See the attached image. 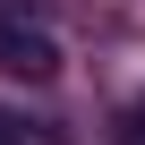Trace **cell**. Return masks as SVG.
Returning <instances> with one entry per match:
<instances>
[{
  "label": "cell",
  "mask_w": 145,
  "mask_h": 145,
  "mask_svg": "<svg viewBox=\"0 0 145 145\" xmlns=\"http://www.w3.org/2000/svg\"><path fill=\"white\" fill-rule=\"evenodd\" d=\"M0 68H9V77H60V43H51L34 17L0 9Z\"/></svg>",
  "instance_id": "obj_1"
},
{
  "label": "cell",
  "mask_w": 145,
  "mask_h": 145,
  "mask_svg": "<svg viewBox=\"0 0 145 145\" xmlns=\"http://www.w3.org/2000/svg\"><path fill=\"white\" fill-rule=\"evenodd\" d=\"M0 145H68L51 120H26V111H9V103H0Z\"/></svg>",
  "instance_id": "obj_2"
},
{
  "label": "cell",
  "mask_w": 145,
  "mask_h": 145,
  "mask_svg": "<svg viewBox=\"0 0 145 145\" xmlns=\"http://www.w3.org/2000/svg\"><path fill=\"white\" fill-rule=\"evenodd\" d=\"M128 137H137V145H145V94H137V103H128Z\"/></svg>",
  "instance_id": "obj_3"
}]
</instances>
